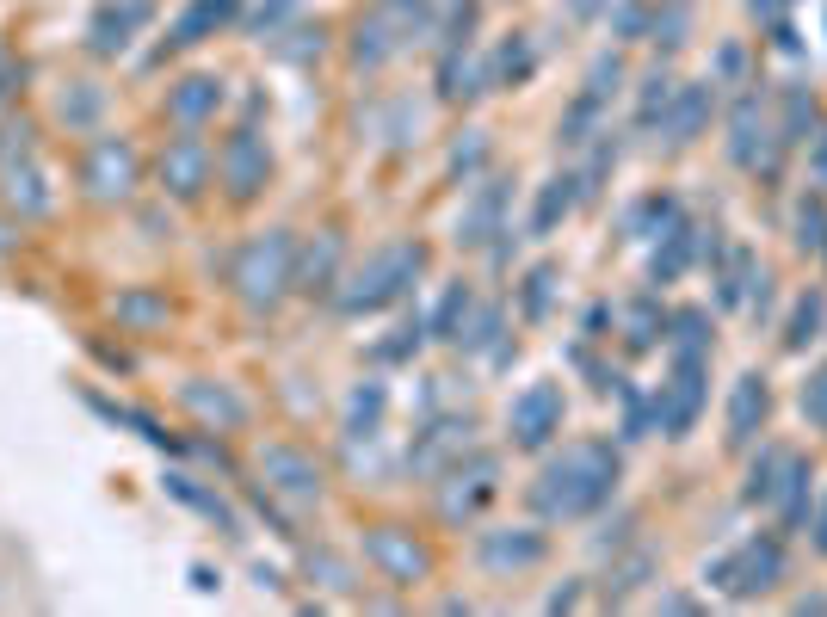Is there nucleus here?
Listing matches in <instances>:
<instances>
[{"mask_svg": "<svg viewBox=\"0 0 827 617\" xmlns=\"http://www.w3.org/2000/svg\"><path fill=\"white\" fill-rule=\"evenodd\" d=\"M210 105H217V81H186V87L173 93V112H179V118H204Z\"/></svg>", "mask_w": 827, "mask_h": 617, "instance_id": "obj_13", "label": "nucleus"}, {"mask_svg": "<svg viewBox=\"0 0 827 617\" xmlns=\"http://www.w3.org/2000/svg\"><path fill=\"white\" fill-rule=\"evenodd\" d=\"M815 321H821V297H809V303L797 309V321H790V346H803V340L815 334Z\"/></svg>", "mask_w": 827, "mask_h": 617, "instance_id": "obj_17", "label": "nucleus"}, {"mask_svg": "<svg viewBox=\"0 0 827 617\" xmlns=\"http://www.w3.org/2000/svg\"><path fill=\"white\" fill-rule=\"evenodd\" d=\"M142 19H149V0H124V13H118V0H112V7L99 13V25H93V44H99V50H118Z\"/></svg>", "mask_w": 827, "mask_h": 617, "instance_id": "obj_8", "label": "nucleus"}, {"mask_svg": "<svg viewBox=\"0 0 827 617\" xmlns=\"http://www.w3.org/2000/svg\"><path fill=\"white\" fill-rule=\"evenodd\" d=\"M395 7H426V0H395Z\"/></svg>", "mask_w": 827, "mask_h": 617, "instance_id": "obj_21", "label": "nucleus"}, {"mask_svg": "<svg viewBox=\"0 0 827 617\" xmlns=\"http://www.w3.org/2000/svg\"><path fill=\"white\" fill-rule=\"evenodd\" d=\"M821 550H827V519H821Z\"/></svg>", "mask_w": 827, "mask_h": 617, "instance_id": "obj_22", "label": "nucleus"}, {"mask_svg": "<svg viewBox=\"0 0 827 617\" xmlns=\"http://www.w3.org/2000/svg\"><path fill=\"white\" fill-rule=\"evenodd\" d=\"M266 149L254 142V130H241V136H229V149H223V173H229V186H235V198H247V192H260L266 186Z\"/></svg>", "mask_w": 827, "mask_h": 617, "instance_id": "obj_6", "label": "nucleus"}, {"mask_svg": "<svg viewBox=\"0 0 827 617\" xmlns=\"http://www.w3.org/2000/svg\"><path fill=\"white\" fill-rule=\"evenodd\" d=\"M284 260H291V241L272 235L260 247H247V260H241V284H247V297H278V284H284Z\"/></svg>", "mask_w": 827, "mask_h": 617, "instance_id": "obj_4", "label": "nucleus"}, {"mask_svg": "<svg viewBox=\"0 0 827 617\" xmlns=\"http://www.w3.org/2000/svg\"><path fill=\"white\" fill-rule=\"evenodd\" d=\"M544 297H550V272H537V278H531V315L544 309Z\"/></svg>", "mask_w": 827, "mask_h": 617, "instance_id": "obj_19", "label": "nucleus"}, {"mask_svg": "<svg viewBox=\"0 0 827 617\" xmlns=\"http://www.w3.org/2000/svg\"><path fill=\"white\" fill-rule=\"evenodd\" d=\"M574 204V192H568V179H550V192H544V204H537V229H550L556 216Z\"/></svg>", "mask_w": 827, "mask_h": 617, "instance_id": "obj_15", "label": "nucleus"}, {"mask_svg": "<svg viewBox=\"0 0 827 617\" xmlns=\"http://www.w3.org/2000/svg\"><path fill=\"white\" fill-rule=\"evenodd\" d=\"M821 179H827V142H821Z\"/></svg>", "mask_w": 827, "mask_h": 617, "instance_id": "obj_20", "label": "nucleus"}, {"mask_svg": "<svg viewBox=\"0 0 827 617\" xmlns=\"http://www.w3.org/2000/svg\"><path fill=\"white\" fill-rule=\"evenodd\" d=\"M642 87H649V93H642V124H655V118L667 112V99H673V87H667V75H649Z\"/></svg>", "mask_w": 827, "mask_h": 617, "instance_id": "obj_16", "label": "nucleus"}, {"mask_svg": "<svg viewBox=\"0 0 827 617\" xmlns=\"http://www.w3.org/2000/svg\"><path fill=\"white\" fill-rule=\"evenodd\" d=\"M408 272H420V247H389V253H377L371 284H358V290H352V309H377V303H389L395 290H402Z\"/></svg>", "mask_w": 827, "mask_h": 617, "instance_id": "obj_3", "label": "nucleus"}, {"mask_svg": "<svg viewBox=\"0 0 827 617\" xmlns=\"http://www.w3.org/2000/svg\"><path fill=\"white\" fill-rule=\"evenodd\" d=\"M161 179H167V186H173L179 198H192V192L204 186V149H198L192 136H179L173 149H167V161H161Z\"/></svg>", "mask_w": 827, "mask_h": 617, "instance_id": "obj_7", "label": "nucleus"}, {"mask_svg": "<svg viewBox=\"0 0 827 617\" xmlns=\"http://www.w3.org/2000/svg\"><path fill=\"white\" fill-rule=\"evenodd\" d=\"M223 19H229V0H198V7H192L186 19H179V25H173V38H179V44H198V31L223 25Z\"/></svg>", "mask_w": 827, "mask_h": 617, "instance_id": "obj_11", "label": "nucleus"}, {"mask_svg": "<svg viewBox=\"0 0 827 617\" xmlns=\"http://www.w3.org/2000/svg\"><path fill=\"white\" fill-rule=\"evenodd\" d=\"M704 112H710V93L686 87V99H679V112H673V142H692V130L704 124Z\"/></svg>", "mask_w": 827, "mask_h": 617, "instance_id": "obj_12", "label": "nucleus"}, {"mask_svg": "<svg viewBox=\"0 0 827 617\" xmlns=\"http://www.w3.org/2000/svg\"><path fill=\"white\" fill-rule=\"evenodd\" d=\"M87 179H93V192H105V198L124 192V186H130V149H118V142H99Z\"/></svg>", "mask_w": 827, "mask_h": 617, "instance_id": "obj_9", "label": "nucleus"}, {"mask_svg": "<svg viewBox=\"0 0 827 617\" xmlns=\"http://www.w3.org/2000/svg\"><path fill=\"white\" fill-rule=\"evenodd\" d=\"M803 414H815V420H827V377H815V395L803 389Z\"/></svg>", "mask_w": 827, "mask_h": 617, "instance_id": "obj_18", "label": "nucleus"}, {"mask_svg": "<svg viewBox=\"0 0 827 617\" xmlns=\"http://www.w3.org/2000/svg\"><path fill=\"white\" fill-rule=\"evenodd\" d=\"M611 476H618V463H611L599 445H581V451H568V463H556L550 476H544V482H550V488H544V506H550V513H587V506L605 500Z\"/></svg>", "mask_w": 827, "mask_h": 617, "instance_id": "obj_1", "label": "nucleus"}, {"mask_svg": "<svg viewBox=\"0 0 827 617\" xmlns=\"http://www.w3.org/2000/svg\"><path fill=\"white\" fill-rule=\"evenodd\" d=\"M556 420H562V395H556L550 383L525 389L519 402H513V432H519V445H544Z\"/></svg>", "mask_w": 827, "mask_h": 617, "instance_id": "obj_5", "label": "nucleus"}, {"mask_svg": "<svg viewBox=\"0 0 827 617\" xmlns=\"http://www.w3.org/2000/svg\"><path fill=\"white\" fill-rule=\"evenodd\" d=\"M772 574H778V543H747L735 562H716V587L747 599V593L772 587Z\"/></svg>", "mask_w": 827, "mask_h": 617, "instance_id": "obj_2", "label": "nucleus"}, {"mask_svg": "<svg viewBox=\"0 0 827 617\" xmlns=\"http://www.w3.org/2000/svg\"><path fill=\"white\" fill-rule=\"evenodd\" d=\"M371 550L395 568V574H420V550H408V543H395V537H377L371 543Z\"/></svg>", "mask_w": 827, "mask_h": 617, "instance_id": "obj_14", "label": "nucleus"}, {"mask_svg": "<svg viewBox=\"0 0 827 617\" xmlns=\"http://www.w3.org/2000/svg\"><path fill=\"white\" fill-rule=\"evenodd\" d=\"M753 420H766V383L760 377H741L735 389V408H729V426H735V439H747Z\"/></svg>", "mask_w": 827, "mask_h": 617, "instance_id": "obj_10", "label": "nucleus"}]
</instances>
